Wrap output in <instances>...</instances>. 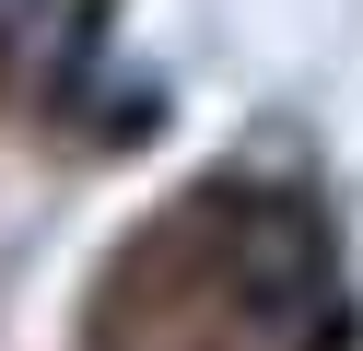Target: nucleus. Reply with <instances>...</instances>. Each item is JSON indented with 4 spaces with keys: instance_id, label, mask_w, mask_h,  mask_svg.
<instances>
[{
    "instance_id": "1",
    "label": "nucleus",
    "mask_w": 363,
    "mask_h": 351,
    "mask_svg": "<svg viewBox=\"0 0 363 351\" xmlns=\"http://www.w3.org/2000/svg\"><path fill=\"white\" fill-rule=\"evenodd\" d=\"M118 0H0V70L35 94H82Z\"/></svg>"
}]
</instances>
